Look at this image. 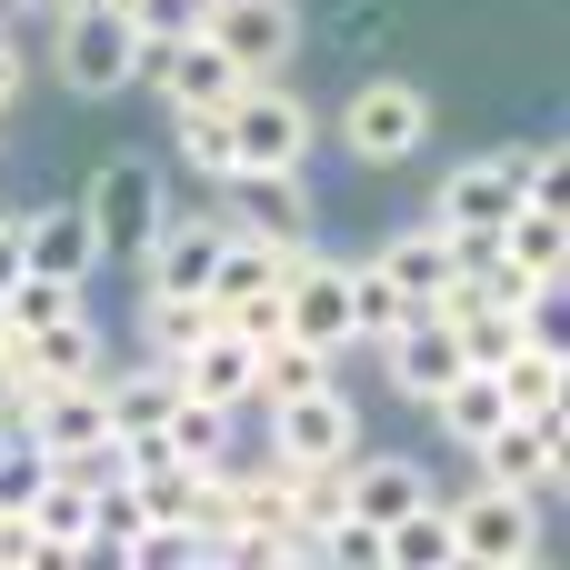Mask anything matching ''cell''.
Segmentation results:
<instances>
[{"instance_id":"cell-11","label":"cell","mask_w":570,"mask_h":570,"mask_svg":"<svg viewBox=\"0 0 570 570\" xmlns=\"http://www.w3.org/2000/svg\"><path fill=\"white\" fill-rule=\"evenodd\" d=\"M471 481H501L521 501H551L570 481V431H551V421H501L491 441H471Z\"/></svg>"},{"instance_id":"cell-6","label":"cell","mask_w":570,"mask_h":570,"mask_svg":"<svg viewBox=\"0 0 570 570\" xmlns=\"http://www.w3.org/2000/svg\"><path fill=\"white\" fill-rule=\"evenodd\" d=\"M230 150H240V170H311L321 110L301 90H281V80H240L230 90Z\"/></svg>"},{"instance_id":"cell-10","label":"cell","mask_w":570,"mask_h":570,"mask_svg":"<svg viewBox=\"0 0 570 570\" xmlns=\"http://www.w3.org/2000/svg\"><path fill=\"white\" fill-rule=\"evenodd\" d=\"M200 30L220 40V60L240 80H281L301 50V10L291 0H200Z\"/></svg>"},{"instance_id":"cell-29","label":"cell","mask_w":570,"mask_h":570,"mask_svg":"<svg viewBox=\"0 0 570 570\" xmlns=\"http://www.w3.org/2000/svg\"><path fill=\"white\" fill-rule=\"evenodd\" d=\"M20 90H30V50L0 30V130H10V110H20Z\"/></svg>"},{"instance_id":"cell-24","label":"cell","mask_w":570,"mask_h":570,"mask_svg":"<svg viewBox=\"0 0 570 570\" xmlns=\"http://www.w3.org/2000/svg\"><path fill=\"white\" fill-rule=\"evenodd\" d=\"M30 371H40V381H100V371H110L100 321L80 311V321H60V331H30Z\"/></svg>"},{"instance_id":"cell-12","label":"cell","mask_w":570,"mask_h":570,"mask_svg":"<svg viewBox=\"0 0 570 570\" xmlns=\"http://www.w3.org/2000/svg\"><path fill=\"white\" fill-rule=\"evenodd\" d=\"M210 210H220V230H261V240H281V250L311 240V180H301V170H230Z\"/></svg>"},{"instance_id":"cell-14","label":"cell","mask_w":570,"mask_h":570,"mask_svg":"<svg viewBox=\"0 0 570 570\" xmlns=\"http://www.w3.org/2000/svg\"><path fill=\"white\" fill-rule=\"evenodd\" d=\"M140 90H160L170 110H200V100H230L240 70L220 60L210 30H180V40H150V50H140Z\"/></svg>"},{"instance_id":"cell-7","label":"cell","mask_w":570,"mask_h":570,"mask_svg":"<svg viewBox=\"0 0 570 570\" xmlns=\"http://www.w3.org/2000/svg\"><path fill=\"white\" fill-rule=\"evenodd\" d=\"M301 250H311V240H301ZM281 281H291V250L261 240V230H230L220 261H210V291H200V301H210L230 331L261 341V331H281Z\"/></svg>"},{"instance_id":"cell-21","label":"cell","mask_w":570,"mask_h":570,"mask_svg":"<svg viewBox=\"0 0 570 570\" xmlns=\"http://www.w3.org/2000/svg\"><path fill=\"white\" fill-rule=\"evenodd\" d=\"M20 511H30V531L50 541V561H60V570H70V561H90V481L50 471V481H40Z\"/></svg>"},{"instance_id":"cell-5","label":"cell","mask_w":570,"mask_h":570,"mask_svg":"<svg viewBox=\"0 0 570 570\" xmlns=\"http://www.w3.org/2000/svg\"><path fill=\"white\" fill-rule=\"evenodd\" d=\"M421 140H431V90H421L411 70H371V80L341 100V150H351L361 170H401Z\"/></svg>"},{"instance_id":"cell-4","label":"cell","mask_w":570,"mask_h":570,"mask_svg":"<svg viewBox=\"0 0 570 570\" xmlns=\"http://www.w3.org/2000/svg\"><path fill=\"white\" fill-rule=\"evenodd\" d=\"M451 511V570H531L541 561V501L501 491V481H471V491H441Z\"/></svg>"},{"instance_id":"cell-31","label":"cell","mask_w":570,"mask_h":570,"mask_svg":"<svg viewBox=\"0 0 570 570\" xmlns=\"http://www.w3.org/2000/svg\"><path fill=\"white\" fill-rule=\"evenodd\" d=\"M20 10H60V0H20Z\"/></svg>"},{"instance_id":"cell-20","label":"cell","mask_w":570,"mask_h":570,"mask_svg":"<svg viewBox=\"0 0 570 570\" xmlns=\"http://www.w3.org/2000/svg\"><path fill=\"white\" fill-rule=\"evenodd\" d=\"M371 261L401 281V301H411V311H431V301H441V281H451V230H441V220H421V230H391Z\"/></svg>"},{"instance_id":"cell-28","label":"cell","mask_w":570,"mask_h":570,"mask_svg":"<svg viewBox=\"0 0 570 570\" xmlns=\"http://www.w3.org/2000/svg\"><path fill=\"white\" fill-rule=\"evenodd\" d=\"M0 570H60V561H50V541L30 531V511H0Z\"/></svg>"},{"instance_id":"cell-30","label":"cell","mask_w":570,"mask_h":570,"mask_svg":"<svg viewBox=\"0 0 570 570\" xmlns=\"http://www.w3.org/2000/svg\"><path fill=\"white\" fill-rule=\"evenodd\" d=\"M20 281V210H0V291Z\"/></svg>"},{"instance_id":"cell-8","label":"cell","mask_w":570,"mask_h":570,"mask_svg":"<svg viewBox=\"0 0 570 570\" xmlns=\"http://www.w3.org/2000/svg\"><path fill=\"white\" fill-rule=\"evenodd\" d=\"M261 421H271V461H291V471H341L361 451V411H351L341 381L291 391V401H261Z\"/></svg>"},{"instance_id":"cell-25","label":"cell","mask_w":570,"mask_h":570,"mask_svg":"<svg viewBox=\"0 0 570 570\" xmlns=\"http://www.w3.org/2000/svg\"><path fill=\"white\" fill-rule=\"evenodd\" d=\"M160 451H180V461L220 471V461L240 451V411H210V401H170V421H160Z\"/></svg>"},{"instance_id":"cell-19","label":"cell","mask_w":570,"mask_h":570,"mask_svg":"<svg viewBox=\"0 0 570 570\" xmlns=\"http://www.w3.org/2000/svg\"><path fill=\"white\" fill-rule=\"evenodd\" d=\"M491 250H501L511 271H531L541 291H561V271H570V210H561V200H511V220L491 230Z\"/></svg>"},{"instance_id":"cell-17","label":"cell","mask_w":570,"mask_h":570,"mask_svg":"<svg viewBox=\"0 0 570 570\" xmlns=\"http://www.w3.org/2000/svg\"><path fill=\"white\" fill-rule=\"evenodd\" d=\"M441 481L411 461V451H351L341 461V511H361V521H401L411 501H431Z\"/></svg>"},{"instance_id":"cell-22","label":"cell","mask_w":570,"mask_h":570,"mask_svg":"<svg viewBox=\"0 0 570 570\" xmlns=\"http://www.w3.org/2000/svg\"><path fill=\"white\" fill-rule=\"evenodd\" d=\"M170 160L190 170V180H230L240 170V150H230V100H200V110H170Z\"/></svg>"},{"instance_id":"cell-16","label":"cell","mask_w":570,"mask_h":570,"mask_svg":"<svg viewBox=\"0 0 570 570\" xmlns=\"http://www.w3.org/2000/svg\"><path fill=\"white\" fill-rule=\"evenodd\" d=\"M170 381H180V401H210V411H261V401H250V331H230V321H210V331L170 361Z\"/></svg>"},{"instance_id":"cell-2","label":"cell","mask_w":570,"mask_h":570,"mask_svg":"<svg viewBox=\"0 0 570 570\" xmlns=\"http://www.w3.org/2000/svg\"><path fill=\"white\" fill-rule=\"evenodd\" d=\"M70 200H80V220H90L100 271H130V261L150 250L160 210H170V190H160V160H150V150H110V160H100Z\"/></svg>"},{"instance_id":"cell-23","label":"cell","mask_w":570,"mask_h":570,"mask_svg":"<svg viewBox=\"0 0 570 570\" xmlns=\"http://www.w3.org/2000/svg\"><path fill=\"white\" fill-rule=\"evenodd\" d=\"M381 570H451V511H441V491L411 501L401 521H381Z\"/></svg>"},{"instance_id":"cell-18","label":"cell","mask_w":570,"mask_h":570,"mask_svg":"<svg viewBox=\"0 0 570 570\" xmlns=\"http://www.w3.org/2000/svg\"><path fill=\"white\" fill-rule=\"evenodd\" d=\"M20 271H50V281H100V250H90L80 200H40V210H20Z\"/></svg>"},{"instance_id":"cell-27","label":"cell","mask_w":570,"mask_h":570,"mask_svg":"<svg viewBox=\"0 0 570 570\" xmlns=\"http://www.w3.org/2000/svg\"><path fill=\"white\" fill-rule=\"evenodd\" d=\"M120 20H130V40L150 50V40H180V30H200V0H120Z\"/></svg>"},{"instance_id":"cell-15","label":"cell","mask_w":570,"mask_h":570,"mask_svg":"<svg viewBox=\"0 0 570 570\" xmlns=\"http://www.w3.org/2000/svg\"><path fill=\"white\" fill-rule=\"evenodd\" d=\"M371 361H381V381L421 411V401L461 371V341H451V321H441V311H411L401 331H381V341H371Z\"/></svg>"},{"instance_id":"cell-26","label":"cell","mask_w":570,"mask_h":570,"mask_svg":"<svg viewBox=\"0 0 570 570\" xmlns=\"http://www.w3.org/2000/svg\"><path fill=\"white\" fill-rule=\"evenodd\" d=\"M210 321H220V311L190 301V291H140V351H150V361H180Z\"/></svg>"},{"instance_id":"cell-1","label":"cell","mask_w":570,"mask_h":570,"mask_svg":"<svg viewBox=\"0 0 570 570\" xmlns=\"http://www.w3.org/2000/svg\"><path fill=\"white\" fill-rule=\"evenodd\" d=\"M561 160V140H511V150H471V160H451L441 170V190H431V220L451 230V240H491L501 220H511V200H531L541 190V170Z\"/></svg>"},{"instance_id":"cell-9","label":"cell","mask_w":570,"mask_h":570,"mask_svg":"<svg viewBox=\"0 0 570 570\" xmlns=\"http://www.w3.org/2000/svg\"><path fill=\"white\" fill-rule=\"evenodd\" d=\"M281 331L311 341V351H361V321H351V261L331 250H291V281H281Z\"/></svg>"},{"instance_id":"cell-13","label":"cell","mask_w":570,"mask_h":570,"mask_svg":"<svg viewBox=\"0 0 570 570\" xmlns=\"http://www.w3.org/2000/svg\"><path fill=\"white\" fill-rule=\"evenodd\" d=\"M220 240H230V230H220V210H160L150 250H140L130 271H140V291H190V301H200V291H210Z\"/></svg>"},{"instance_id":"cell-3","label":"cell","mask_w":570,"mask_h":570,"mask_svg":"<svg viewBox=\"0 0 570 570\" xmlns=\"http://www.w3.org/2000/svg\"><path fill=\"white\" fill-rule=\"evenodd\" d=\"M50 80L70 100H120L140 90V40L120 20V0H60L50 10Z\"/></svg>"}]
</instances>
